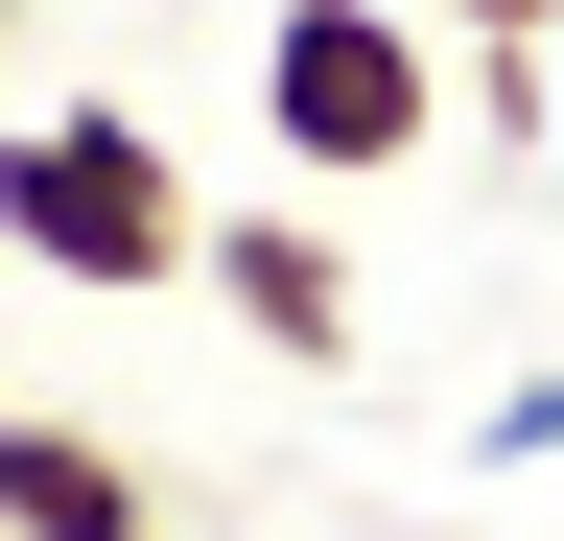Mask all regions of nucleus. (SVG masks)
Returning <instances> with one entry per match:
<instances>
[{"instance_id":"20e7f679","label":"nucleus","mask_w":564,"mask_h":541,"mask_svg":"<svg viewBox=\"0 0 564 541\" xmlns=\"http://www.w3.org/2000/svg\"><path fill=\"white\" fill-rule=\"evenodd\" d=\"M0 518H24V541H165V518H141V470L70 424V400H24V424H0Z\"/></svg>"},{"instance_id":"f257e3e1","label":"nucleus","mask_w":564,"mask_h":541,"mask_svg":"<svg viewBox=\"0 0 564 541\" xmlns=\"http://www.w3.org/2000/svg\"><path fill=\"white\" fill-rule=\"evenodd\" d=\"M0 236H24L70 306H165V283H212V213H188L165 118H118V95H24V118H0Z\"/></svg>"},{"instance_id":"7ed1b4c3","label":"nucleus","mask_w":564,"mask_h":541,"mask_svg":"<svg viewBox=\"0 0 564 541\" xmlns=\"http://www.w3.org/2000/svg\"><path fill=\"white\" fill-rule=\"evenodd\" d=\"M212 306H236L282 377H352V329H377V306H352V259H329L306 213H212Z\"/></svg>"},{"instance_id":"423d86ee","label":"nucleus","mask_w":564,"mask_h":541,"mask_svg":"<svg viewBox=\"0 0 564 541\" xmlns=\"http://www.w3.org/2000/svg\"><path fill=\"white\" fill-rule=\"evenodd\" d=\"M423 24H470V47H541V24H564V0H423Z\"/></svg>"},{"instance_id":"f03ea898","label":"nucleus","mask_w":564,"mask_h":541,"mask_svg":"<svg viewBox=\"0 0 564 541\" xmlns=\"http://www.w3.org/2000/svg\"><path fill=\"white\" fill-rule=\"evenodd\" d=\"M259 142H282V188H400L423 142H447L423 0H282L259 24Z\"/></svg>"},{"instance_id":"39448f33","label":"nucleus","mask_w":564,"mask_h":541,"mask_svg":"<svg viewBox=\"0 0 564 541\" xmlns=\"http://www.w3.org/2000/svg\"><path fill=\"white\" fill-rule=\"evenodd\" d=\"M470 470H564V377H518V400H494V424H470Z\"/></svg>"}]
</instances>
